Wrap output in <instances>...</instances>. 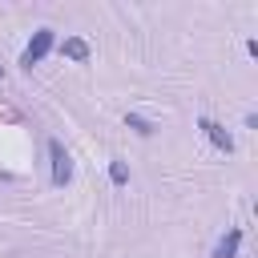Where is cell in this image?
<instances>
[{
  "label": "cell",
  "instance_id": "6da1fadb",
  "mask_svg": "<svg viewBox=\"0 0 258 258\" xmlns=\"http://www.w3.org/2000/svg\"><path fill=\"white\" fill-rule=\"evenodd\" d=\"M52 44H56V32H52V28H36V32H32V40H28V48L20 52V64H24V69L40 64V60L52 52Z\"/></svg>",
  "mask_w": 258,
  "mask_h": 258
},
{
  "label": "cell",
  "instance_id": "7a4b0ae2",
  "mask_svg": "<svg viewBox=\"0 0 258 258\" xmlns=\"http://www.w3.org/2000/svg\"><path fill=\"white\" fill-rule=\"evenodd\" d=\"M48 157H52V185H69V177H73V157H69V149H64L56 137H48Z\"/></svg>",
  "mask_w": 258,
  "mask_h": 258
},
{
  "label": "cell",
  "instance_id": "3957f363",
  "mask_svg": "<svg viewBox=\"0 0 258 258\" xmlns=\"http://www.w3.org/2000/svg\"><path fill=\"white\" fill-rule=\"evenodd\" d=\"M198 129H202V133H206V137H210V141H214V145H218L222 153H234V137H230V133H226V129H222L218 121L202 117V121H198Z\"/></svg>",
  "mask_w": 258,
  "mask_h": 258
},
{
  "label": "cell",
  "instance_id": "277c9868",
  "mask_svg": "<svg viewBox=\"0 0 258 258\" xmlns=\"http://www.w3.org/2000/svg\"><path fill=\"white\" fill-rule=\"evenodd\" d=\"M238 246H242V226H234L230 234H222V238H218L214 258H238Z\"/></svg>",
  "mask_w": 258,
  "mask_h": 258
},
{
  "label": "cell",
  "instance_id": "5b68a950",
  "mask_svg": "<svg viewBox=\"0 0 258 258\" xmlns=\"http://www.w3.org/2000/svg\"><path fill=\"white\" fill-rule=\"evenodd\" d=\"M60 52H64L69 60H77V64H85L93 48H89V40H85V36H64V44H60Z\"/></svg>",
  "mask_w": 258,
  "mask_h": 258
},
{
  "label": "cell",
  "instance_id": "8992f818",
  "mask_svg": "<svg viewBox=\"0 0 258 258\" xmlns=\"http://www.w3.org/2000/svg\"><path fill=\"white\" fill-rule=\"evenodd\" d=\"M125 125H129L133 133H141V137H153V133H157V125H153V121H145L141 113H125Z\"/></svg>",
  "mask_w": 258,
  "mask_h": 258
},
{
  "label": "cell",
  "instance_id": "52a82bcc",
  "mask_svg": "<svg viewBox=\"0 0 258 258\" xmlns=\"http://www.w3.org/2000/svg\"><path fill=\"white\" fill-rule=\"evenodd\" d=\"M109 181H113V185H125V181H129V165H125V161H113V165H109Z\"/></svg>",
  "mask_w": 258,
  "mask_h": 258
}]
</instances>
